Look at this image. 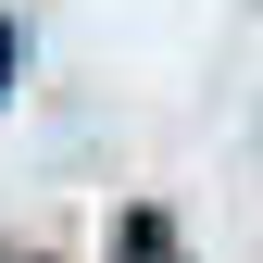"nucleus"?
Returning <instances> with one entry per match:
<instances>
[{
  "label": "nucleus",
  "instance_id": "obj_1",
  "mask_svg": "<svg viewBox=\"0 0 263 263\" xmlns=\"http://www.w3.org/2000/svg\"><path fill=\"white\" fill-rule=\"evenodd\" d=\"M0 76H13V25H0Z\"/></svg>",
  "mask_w": 263,
  "mask_h": 263
}]
</instances>
